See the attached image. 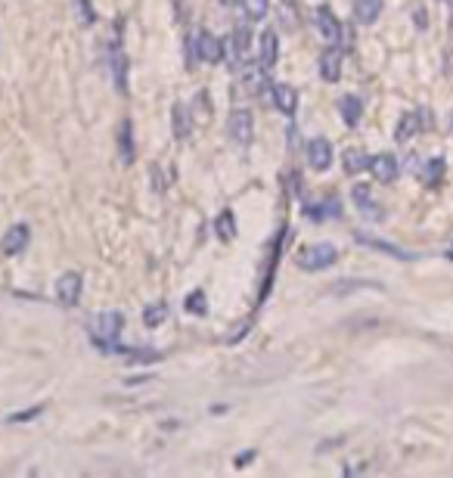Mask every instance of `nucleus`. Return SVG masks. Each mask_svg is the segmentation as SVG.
<instances>
[{"label":"nucleus","mask_w":453,"mask_h":478,"mask_svg":"<svg viewBox=\"0 0 453 478\" xmlns=\"http://www.w3.org/2000/svg\"><path fill=\"white\" fill-rule=\"evenodd\" d=\"M298 267L301 270H326L329 264H335L339 261V248L332 246V242H310V246H301L298 248Z\"/></svg>","instance_id":"f257e3e1"},{"label":"nucleus","mask_w":453,"mask_h":478,"mask_svg":"<svg viewBox=\"0 0 453 478\" xmlns=\"http://www.w3.org/2000/svg\"><path fill=\"white\" fill-rule=\"evenodd\" d=\"M227 134H230V140L233 143H252V134H254V115H252V109H233L230 112V121H227Z\"/></svg>","instance_id":"f03ea898"},{"label":"nucleus","mask_w":453,"mask_h":478,"mask_svg":"<svg viewBox=\"0 0 453 478\" xmlns=\"http://www.w3.org/2000/svg\"><path fill=\"white\" fill-rule=\"evenodd\" d=\"M192 53H196L202 62H208V66H217V62L223 59V41L214 37L211 31H199L196 41H192Z\"/></svg>","instance_id":"7ed1b4c3"},{"label":"nucleus","mask_w":453,"mask_h":478,"mask_svg":"<svg viewBox=\"0 0 453 478\" xmlns=\"http://www.w3.org/2000/svg\"><path fill=\"white\" fill-rule=\"evenodd\" d=\"M81 289H84V279H81L78 270H66L59 279H56V298L66 308H74L81 298Z\"/></svg>","instance_id":"20e7f679"},{"label":"nucleus","mask_w":453,"mask_h":478,"mask_svg":"<svg viewBox=\"0 0 453 478\" xmlns=\"http://www.w3.org/2000/svg\"><path fill=\"white\" fill-rule=\"evenodd\" d=\"M304 155H308V165L314 168V171H326L329 165H332V143L326 140V137H314V140H308V149H304Z\"/></svg>","instance_id":"39448f33"},{"label":"nucleus","mask_w":453,"mask_h":478,"mask_svg":"<svg viewBox=\"0 0 453 478\" xmlns=\"http://www.w3.org/2000/svg\"><path fill=\"white\" fill-rule=\"evenodd\" d=\"M370 174L379 183H394L397 174H401V165H397V159L391 152H379L370 159Z\"/></svg>","instance_id":"423d86ee"},{"label":"nucleus","mask_w":453,"mask_h":478,"mask_svg":"<svg viewBox=\"0 0 453 478\" xmlns=\"http://www.w3.org/2000/svg\"><path fill=\"white\" fill-rule=\"evenodd\" d=\"M28 239H31L28 223H12V227L3 233V239H0V255L12 258V255H19L25 246H28Z\"/></svg>","instance_id":"0eeeda50"},{"label":"nucleus","mask_w":453,"mask_h":478,"mask_svg":"<svg viewBox=\"0 0 453 478\" xmlns=\"http://www.w3.org/2000/svg\"><path fill=\"white\" fill-rule=\"evenodd\" d=\"M124 329V314L118 310H103L93 320V339H118Z\"/></svg>","instance_id":"6e6552de"},{"label":"nucleus","mask_w":453,"mask_h":478,"mask_svg":"<svg viewBox=\"0 0 453 478\" xmlns=\"http://www.w3.org/2000/svg\"><path fill=\"white\" fill-rule=\"evenodd\" d=\"M351 196H354V202H357V211L366 217V221H382V217H385L382 205L372 199V192H370V186H366V183H357V186H354Z\"/></svg>","instance_id":"1a4fd4ad"},{"label":"nucleus","mask_w":453,"mask_h":478,"mask_svg":"<svg viewBox=\"0 0 453 478\" xmlns=\"http://www.w3.org/2000/svg\"><path fill=\"white\" fill-rule=\"evenodd\" d=\"M314 19H316V28H320L323 41H329V43H339L341 41V22L335 19V12L329 10V6H316Z\"/></svg>","instance_id":"9d476101"},{"label":"nucleus","mask_w":453,"mask_h":478,"mask_svg":"<svg viewBox=\"0 0 453 478\" xmlns=\"http://www.w3.org/2000/svg\"><path fill=\"white\" fill-rule=\"evenodd\" d=\"M276 59H279V34H276V28H267V31H261L258 62L264 68H270V66H276Z\"/></svg>","instance_id":"9b49d317"},{"label":"nucleus","mask_w":453,"mask_h":478,"mask_svg":"<svg viewBox=\"0 0 453 478\" xmlns=\"http://www.w3.org/2000/svg\"><path fill=\"white\" fill-rule=\"evenodd\" d=\"M270 97H273V106H276L283 115H295L298 109V90L289 84H273L270 87Z\"/></svg>","instance_id":"f8f14e48"},{"label":"nucleus","mask_w":453,"mask_h":478,"mask_svg":"<svg viewBox=\"0 0 453 478\" xmlns=\"http://www.w3.org/2000/svg\"><path fill=\"white\" fill-rule=\"evenodd\" d=\"M320 78L326 81V84H335V81L341 78V50H335V47L323 50V56H320Z\"/></svg>","instance_id":"ddd939ff"},{"label":"nucleus","mask_w":453,"mask_h":478,"mask_svg":"<svg viewBox=\"0 0 453 478\" xmlns=\"http://www.w3.org/2000/svg\"><path fill=\"white\" fill-rule=\"evenodd\" d=\"M192 115H190V106L186 103H174L171 106V128H174V137L177 140H186L190 137V130H192Z\"/></svg>","instance_id":"4468645a"},{"label":"nucleus","mask_w":453,"mask_h":478,"mask_svg":"<svg viewBox=\"0 0 453 478\" xmlns=\"http://www.w3.org/2000/svg\"><path fill=\"white\" fill-rule=\"evenodd\" d=\"M419 128H422V115H419V112H403V115L397 118V124H394V140L397 143L413 140V137L419 134Z\"/></svg>","instance_id":"2eb2a0df"},{"label":"nucleus","mask_w":453,"mask_h":478,"mask_svg":"<svg viewBox=\"0 0 453 478\" xmlns=\"http://www.w3.org/2000/svg\"><path fill=\"white\" fill-rule=\"evenodd\" d=\"M357 242H363V246H370V248H376V252L388 255V258H401V261H410V258H413V255L403 252V248H401V246H394V242L376 239V236H366V233H357Z\"/></svg>","instance_id":"dca6fc26"},{"label":"nucleus","mask_w":453,"mask_h":478,"mask_svg":"<svg viewBox=\"0 0 453 478\" xmlns=\"http://www.w3.org/2000/svg\"><path fill=\"white\" fill-rule=\"evenodd\" d=\"M339 115H341V121H345L348 128H354V124L360 121V115H363V99L354 97V93L341 97L339 99Z\"/></svg>","instance_id":"f3484780"},{"label":"nucleus","mask_w":453,"mask_h":478,"mask_svg":"<svg viewBox=\"0 0 453 478\" xmlns=\"http://www.w3.org/2000/svg\"><path fill=\"white\" fill-rule=\"evenodd\" d=\"M109 66H112V78H115V87L124 93V90H128V56H124L121 47H112Z\"/></svg>","instance_id":"a211bd4d"},{"label":"nucleus","mask_w":453,"mask_h":478,"mask_svg":"<svg viewBox=\"0 0 453 478\" xmlns=\"http://www.w3.org/2000/svg\"><path fill=\"white\" fill-rule=\"evenodd\" d=\"M190 115H192V121H202V124L211 121V115H214V106H211V93L208 90H199L196 97H192Z\"/></svg>","instance_id":"6ab92c4d"},{"label":"nucleus","mask_w":453,"mask_h":478,"mask_svg":"<svg viewBox=\"0 0 453 478\" xmlns=\"http://www.w3.org/2000/svg\"><path fill=\"white\" fill-rule=\"evenodd\" d=\"M382 16V0H354V19L360 25H372Z\"/></svg>","instance_id":"aec40b11"},{"label":"nucleus","mask_w":453,"mask_h":478,"mask_svg":"<svg viewBox=\"0 0 453 478\" xmlns=\"http://www.w3.org/2000/svg\"><path fill=\"white\" fill-rule=\"evenodd\" d=\"M134 124L130 121H121V128H118V155H121L124 165H130L134 161Z\"/></svg>","instance_id":"412c9836"},{"label":"nucleus","mask_w":453,"mask_h":478,"mask_svg":"<svg viewBox=\"0 0 453 478\" xmlns=\"http://www.w3.org/2000/svg\"><path fill=\"white\" fill-rule=\"evenodd\" d=\"M341 165H345L348 174H360L370 168V159H366L363 149H345V155H341Z\"/></svg>","instance_id":"4be33fe9"},{"label":"nucleus","mask_w":453,"mask_h":478,"mask_svg":"<svg viewBox=\"0 0 453 478\" xmlns=\"http://www.w3.org/2000/svg\"><path fill=\"white\" fill-rule=\"evenodd\" d=\"M248 41H252V31H248L245 22H239L233 28V50H236V59H245L248 56Z\"/></svg>","instance_id":"5701e85b"},{"label":"nucleus","mask_w":453,"mask_h":478,"mask_svg":"<svg viewBox=\"0 0 453 478\" xmlns=\"http://www.w3.org/2000/svg\"><path fill=\"white\" fill-rule=\"evenodd\" d=\"M242 84H245V90L252 93H261L267 87V74H264V66L258 68H245V74H242Z\"/></svg>","instance_id":"b1692460"},{"label":"nucleus","mask_w":453,"mask_h":478,"mask_svg":"<svg viewBox=\"0 0 453 478\" xmlns=\"http://www.w3.org/2000/svg\"><path fill=\"white\" fill-rule=\"evenodd\" d=\"M165 320H168V304L165 301H155V304H149V308L143 310V323H146L149 329L161 326Z\"/></svg>","instance_id":"393cba45"},{"label":"nucleus","mask_w":453,"mask_h":478,"mask_svg":"<svg viewBox=\"0 0 453 478\" xmlns=\"http://www.w3.org/2000/svg\"><path fill=\"white\" fill-rule=\"evenodd\" d=\"M214 230H217V236H221V239H233L236 236V215L233 211H221V215H217V221H214Z\"/></svg>","instance_id":"a878e982"},{"label":"nucleus","mask_w":453,"mask_h":478,"mask_svg":"<svg viewBox=\"0 0 453 478\" xmlns=\"http://www.w3.org/2000/svg\"><path fill=\"white\" fill-rule=\"evenodd\" d=\"M441 177H444V159H432L425 161V168H422V180H425L428 186H438Z\"/></svg>","instance_id":"bb28decb"},{"label":"nucleus","mask_w":453,"mask_h":478,"mask_svg":"<svg viewBox=\"0 0 453 478\" xmlns=\"http://www.w3.org/2000/svg\"><path fill=\"white\" fill-rule=\"evenodd\" d=\"M239 3L252 22H258V19H264L267 12H270V0H239Z\"/></svg>","instance_id":"cd10ccee"},{"label":"nucleus","mask_w":453,"mask_h":478,"mask_svg":"<svg viewBox=\"0 0 453 478\" xmlns=\"http://www.w3.org/2000/svg\"><path fill=\"white\" fill-rule=\"evenodd\" d=\"M183 304H186V310H190V314H205V310H208V304H205V292H202V289L190 292Z\"/></svg>","instance_id":"c85d7f7f"},{"label":"nucleus","mask_w":453,"mask_h":478,"mask_svg":"<svg viewBox=\"0 0 453 478\" xmlns=\"http://www.w3.org/2000/svg\"><path fill=\"white\" fill-rule=\"evenodd\" d=\"M41 410H43V407H34V410H19V413H12V416H10V422H28V419H34V416H41Z\"/></svg>","instance_id":"c756f323"},{"label":"nucleus","mask_w":453,"mask_h":478,"mask_svg":"<svg viewBox=\"0 0 453 478\" xmlns=\"http://www.w3.org/2000/svg\"><path fill=\"white\" fill-rule=\"evenodd\" d=\"M413 22H416V28H419V31H425V28H428V16L422 12V6H419V3H413Z\"/></svg>","instance_id":"7c9ffc66"},{"label":"nucleus","mask_w":453,"mask_h":478,"mask_svg":"<svg viewBox=\"0 0 453 478\" xmlns=\"http://www.w3.org/2000/svg\"><path fill=\"white\" fill-rule=\"evenodd\" d=\"M81 10V22H93V10H90V0H78L74 3Z\"/></svg>","instance_id":"2f4dec72"},{"label":"nucleus","mask_w":453,"mask_h":478,"mask_svg":"<svg viewBox=\"0 0 453 478\" xmlns=\"http://www.w3.org/2000/svg\"><path fill=\"white\" fill-rule=\"evenodd\" d=\"M248 459H254V450H242V457L236 459V466H239V469H242V466H245Z\"/></svg>","instance_id":"473e14b6"},{"label":"nucleus","mask_w":453,"mask_h":478,"mask_svg":"<svg viewBox=\"0 0 453 478\" xmlns=\"http://www.w3.org/2000/svg\"><path fill=\"white\" fill-rule=\"evenodd\" d=\"M221 3L223 6H233V3H239V0H221Z\"/></svg>","instance_id":"72a5a7b5"},{"label":"nucleus","mask_w":453,"mask_h":478,"mask_svg":"<svg viewBox=\"0 0 453 478\" xmlns=\"http://www.w3.org/2000/svg\"><path fill=\"white\" fill-rule=\"evenodd\" d=\"M450 6H453V0H450Z\"/></svg>","instance_id":"f704fd0d"}]
</instances>
